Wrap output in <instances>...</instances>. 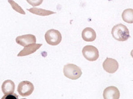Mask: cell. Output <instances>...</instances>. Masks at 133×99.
I'll return each instance as SVG.
<instances>
[{
	"label": "cell",
	"mask_w": 133,
	"mask_h": 99,
	"mask_svg": "<svg viewBox=\"0 0 133 99\" xmlns=\"http://www.w3.org/2000/svg\"><path fill=\"white\" fill-rule=\"evenodd\" d=\"M103 66L106 72L110 74H114L118 69L119 64L115 59L107 58L103 62Z\"/></svg>",
	"instance_id": "cell-6"
},
{
	"label": "cell",
	"mask_w": 133,
	"mask_h": 99,
	"mask_svg": "<svg viewBox=\"0 0 133 99\" xmlns=\"http://www.w3.org/2000/svg\"><path fill=\"white\" fill-rule=\"evenodd\" d=\"M8 2L10 4L12 9L16 11V12H18V13L21 14L25 15V12H24V10L16 2H15L14 1H12V0H8Z\"/></svg>",
	"instance_id": "cell-14"
},
{
	"label": "cell",
	"mask_w": 133,
	"mask_h": 99,
	"mask_svg": "<svg viewBox=\"0 0 133 99\" xmlns=\"http://www.w3.org/2000/svg\"><path fill=\"white\" fill-rule=\"evenodd\" d=\"M123 20L125 22L132 24L133 23V10L128 9L125 10L122 15Z\"/></svg>",
	"instance_id": "cell-13"
},
{
	"label": "cell",
	"mask_w": 133,
	"mask_h": 99,
	"mask_svg": "<svg viewBox=\"0 0 133 99\" xmlns=\"http://www.w3.org/2000/svg\"><path fill=\"white\" fill-rule=\"evenodd\" d=\"M34 90L33 84L28 81H22L19 83L17 87L19 94L23 97H26L32 94Z\"/></svg>",
	"instance_id": "cell-5"
},
{
	"label": "cell",
	"mask_w": 133,
	"mask_h": 99,
	"mask_svg": "<svg viewBox=\"0 0 133 99\" xmlns=\"http://www.w3.org/2000/svg\"><path fill=\"white\" fill-rule=\"evenodd\" d=\"M111 34L114 38L118 41H125L130 38L128 29L122 24L115 26L112 28Z\"/></svg>",
	"instance_id": "cell-1"
},
{
	"label": "cell",
	"mask_w": 133,
	"mask_h": 99,
	"mask_svg": "<svg viewBox=\"0 0 133 99\" xmlns=\"http://www.w3.org/2000/svg\"><path fill=\"white\" fill-rule=\"evenodd\" d=\"M62 35L59 31L51 29L47 31L45 35V39L48 44L51 46H57L62 41Z\"/></svg>",
	"instance_id": "cell-3"
},
{
	"label": "cell",
	"mask_w": 133,
	"mask_h": 99,
	"mask_svg": "<svg viewBox=\"0 0 133 99\" xmlns=\"http://www.w3.org/2000/svg\"><path fill=\"white\" fill-rule=\"evenodd\" d=\"M4 98V99H17L18 98V96L16 94H11L7 95H5L4 97L2 98V99Z\"/></svg>",
	"instance_id": "cell-16"
},
{
	"label": "cell",
	"mask_w": 133,
	"mask_h": 99,
	"mask_svg": "<svg viewBox=\"0 0 133 99\" xmlns=\"http://www.w3.org/2000/svg\"><path fill=\"white\" fill-rule=\"evenodd\" d=\"M82 37L83 39L86 42H93L96 39V34L93 29L86 27L82 32Z\"/></svg>",
	"instance_id": "cell-10"
},
{
	"label": "cell",
	"mask_w": 133,
	"mask_h": 99,
	"mask_svg": "<svg viewBox=\"0 0 133 99\" xmlns=\"http://www.w3.org/2000/svg\"><path fill=\"white\" fill-rule=\"evenodd\" d=\"M103 96L105 99H118L120 98L119 91L115 86H109L105 89Z\"/></svg>",
	"instance_id": "cell-8"
},
{
	"label": "cell",
	"mask_w": 133,
	"mask_h": 99,
	"mask_svg": "<svg viewBox=\"0 0 133 99\" xmlns=\"http://www.w3.org/2000/svg\"><path fill=\"white\" fill-rule=\"evenodd\" d=\"M28 3L33 7L39 6L43 2V0H26Z\"/></svg>",
	"instance_id": "cell-15"
},
{
	"label": "cell",
	"mask_w": 133,
	"mask_h": 99,
	"mask_svg": "<svg viewBox=\"0 0 133 99\" xmlns=\"http://www.w3.org/2000/svg\"><path fill=\"white\" fill-rule=\"evenodd\" d=\"M63 72L65 77L73 80L79 79L82 74V70L80 68L73 64H68L65 65Z\"/></svg>",
	"instance_id": "cell-2"
},
{
	"label": "cell",
	"mask_w": 133,
	"mask_h": 99,
	"mask_svg": "<svg viewBox=\"0 0 133 99\" xmlns=\"http://www.w3.org/2000/svg\"><path fill=\"white\" fill-rule=\"evenodd\" d=\"M27 10L32 13L41 16H47L56 13V12H52L51 11L47 10L42 9H38L37 8H32L29 9H27Z\"/></svg>",
	"instance_id": "cell-12"
},
{
	"label": "cell",
	"mask_w": 133,
	"mask_h": 99,
	"mask_svg": "<svg viewBox=\"0 0 133 99\" xmlns=\"http://www.w3.org/2000/svg\"><path fill=\"white\" fill-rule=\"evenodd\" d=\"M42 44H34L26 46L19 53L17 56L22 57L32 54L37 51L42 46Z\"/></svg>",
	"instance_id": "cell-9"
},
{
	"label": "cell",
	"mask_w": 133,
	"mask_h": 99,
	"mask_svg": "<svg viewBox=\"0 0 133 99\" xmlns=\"http://www.w3.org/2000/svg\"><path fill=\"white\" fill-rule=\"evenodd\" d=\"M15 88V85L14 83L10 80H5L2 84V91L5 95L13 94Z\"/></svg>",
	"instance_id": "cell-11"
},
{
	"label": "cell",
	"mask_w": 133,
	"mask_h": 99,
	"mask_svg": "<svg viewBox=\"0 0 133 99\" xmlns=\"http://www.w3.org/2000/svg\"><path fill=\"white\" fill-rule=\"evenodd\" d=\"M16 41L17 44L24 47L30 44H36V37L32 34L23 35L17 37Z\"/></svg>",
	"instance_id": "cell-7"
},
{
	"label": "cell",
	"mask_w": 133,
	"mask_h": 99,
	"mask_svg": "<svg viewBox=\"0 0 133 99\" xmlns=\"http://www.w3.org/2000/svg\"><path fill=\"white\" fill-rule=\"evenodd\" d=\"M82 53L85 58L89 61H95L99 58L98 50L91 45H87L84 47Z\"/></svg>",
	"instance_id": "cell-4"
}]
</instances>
